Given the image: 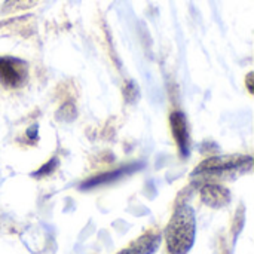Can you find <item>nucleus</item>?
Returning <instances> with one entry per match:
<instances>
[{
    "mask_svg": "<svg viewBox=\"0 0 254 254\" xmlns=\"http://www.w3.org/2000/svg\"><path fill=\"white\" fill-rule=\"evenodd\" d=\"M253 164L252 156H214L205 159L195 170V174H229L232 171L243 173L250 170Z\"/></svg>",
    "mask_w": 254,
    "mask_h": 254,
    "instance_id": "obj_2",
    "label": "nucleus"
},
{
    "mask_svg": "<svg viewBox=\"0 0 254 254\" xmlns=\"http://www.w3.org/2000/svg\"><path fill=\"white\" fill-rule=\"evenodd\" d=\"M57 165H58V159L54 158V159H51L48 164H45L42 168H39V171H36V173L33 174V177H45V176L51 174V173L57 168Z\"/></svg>",
    "mask_w": 254,
    "mask_h": 254,
    "instance_id": "obj_9",
    "label": "nucleus"
},
{
    "mask_svg": "<svg viewBox=\"0 0 254 254\" xmlns=\"http://www.w3.org/2000/svg\"><path fill=\"white\" fill-rule=\"evenodd\" d=\"M196 219L192 207L183 204L174 211L167 229L165 241L170 254H188L195 243Z\"/></svg>",
    "mask_w": 254,
    "mask_h": 254,
    "instance_id": "obj_1",
    "label": "nucleus"
},
{
    "mask_svg": "<svg viewBox=\"0 0 254 254\" xmlns=\"http://www.w3.org/2000/svg\"><path fill=\"white\" fill-rule=\"evenodd\" d=\"M247 83H249V89H250V92H253V86H252V73L249 74V79H247Z\"/></svg>",
    "mask_w": 254,
    "mask_h": 254,
    "instance_id": "obj_10",
    "label": "nucleus"
},
{
    "mask_svg": "<svg viewBox=\"0 0 254 254\" xmlns=\"http://www.w3.org/2000/svg\"><path fill=\"white\" fill-rule=\"evenodd\" d=\"M201 199L211 208H223L231 202V193L220 185H205L201 189Z\"/></svg>",
    "mask_w": 254,
    "mask_h": 254,
    "instance_id": "obj_7",
    "label": "nucleus"
},
{
    "mask_svg": "<svg viewBox=\"0 0 254 254\" xmlns=\"http://www.w3.org/2000/svg\"><path fill=\"white\" fill-rule=\"evenodd\" d=\"M161 246V234L156 231H150L141 235L138 240L132 241L127 249L118 254H153Z\"/></svg>",
    "mask_w": 254,
    "mask_h": 254,
    "instance_id": "obj_6",
    "label": "nucleus"
},
{
    "mask_svg": "<svg viewBox=\"0 0 254 254\" xmlns=\"http://www.w3.org/2000/svg\"><path fill=\"white\" fill-rule=\"evenodd\" d=\"M39 0H6L1 10L6 13H13V12H19V10H25L33 7Z\"/></svg>",
    "mask_w": 254,
    "mask_h": 254,
    "instance_id": "obj_8",
    "label": "nucleus"
},
{
    "mask_svg": "<svg viewBox=\"0 0 254 254\" xmlns=\"http://www.w3.org/2000/svg\"><path fill=\"white\" fill-rule=\"evenodd\" d=\"M27 76V65L24 61L12 57H0V83L15 88L24 82Z\"/></svg>",
    "mask_w": 254,
    "mask_h": 254,
    "instance_id": "obj_3",
    "label": "nucleus"
},
{
    "mask_svg": "<svg viewBox=\"0 0 254 254\" xmlns=\"http://www.w3.org/2000/svg\"><path fill=\"white\" fill-rule=\"evenodd\" d=\"M170 127L174 135V140L180 149V153L183 156L189 155V128L186 116L182 112H174L170 116Z\"/></svg>",
    "mask_w": 254,
    "mask_h": 254,
    "instance_id": "obj_4",
    "label": "nucleus"
},
{
    "mask_svg": "<svg viewBox=\"0 0 254 254\" xmlns=\"http://www.w3.org/2000/svg\"><path fill=\"white\" fill-rule=\"evenodd\" d=\"M144 164L143 162H138V164H131V165H127V167H122V168H118V170H113V171H109V173H104V174H100L97 177H92L89 180H86L85 183L80 185V189L82 190H86V189H92V188H97V186H101V185H107V183H112V182H116L137 170H140Z\"/></svg>",
    "mask_w": 254,
    "mask_h": 254,
    "instance_id": "obj_5",
    "label": "nucleus"
}]
</instances>
